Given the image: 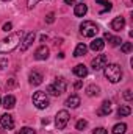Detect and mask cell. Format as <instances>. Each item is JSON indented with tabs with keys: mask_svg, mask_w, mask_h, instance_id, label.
Instances as JSON below:
<instances>
[{
	"mask_svg": "<svg viewBox=\"0 0 133 134\" xmlns=\"http://www.w3.org/2000/svg\"><path fill=\"white\" fill-rule=\"evenodd\" d=\"M22 37H24L22 31H16V33H11L6 37L0 39V53H8V52H13L14 48H17L22 42Z\"/></svg>",
	"mask_w": 133,
	"mask_h": 134,
	"instance_id": "cell-1",
	"label": "cell"
},
{
	"mask_svg": "<svg viewBox=\"0 0 133 134\" xmlns=\"http://www.w3.org/2000/svg\"><path fill=\"white\" fill-rule=\"evenodd\" d=\"M103 75L110 83H119L122 78V69L119 64H106L103 67Z\"/></svg>",
	"mask_w": 133,
	"mask_h": 134,
	"instance_id": "cell-2",
	"label": "cell"
},
{
	"mask_svg": "<svg viewBox=\"0 0 133 134\" xmlns=\"http://www.w3.org/2000/svg\"><path fill=\"white\" fill-rule=\"evenodd\" d=\"M67 89V83L64 78H55V81L47 87V94H50V95H55V97H60V95H63L64 92H66Z\"/></svg>",
	"mask_w": 133,
	"mask_h": 134,
	"instance_id": "cell-3",
	"label": "cell"
},
{
	"mask_svg": "<svg viewBox=\"0 0 133 134\" xmlns=\"http://www.w3.org/2000/svg\"><path fill=\"white\" fill-rule=\"evenodd\" d=\"M80 33L83 34L85 37H94L96 34L99 33V27H97V24H94L91 20H85L80 25Z\"/></svg>",
	"mask_w": 133,
	"mask_h": 134,
	"instance_id": "cell-4",
	"label": "cell"
},
{
	"mask_svg": "<svg viewBox=\"0 0 133 134\" xmlns=\"http://www.w3.org/2000/svg\"><path fill=\"white\" fill-rule=\"evenodd\" d=\"M33 104L38 109H45L49 106V94L44 91H36L33 94Z\"/></svg>",
	"mask_w": 133,
	"mask_h": 134,
	"instance_id": "cell-5",
	"label": "cell"
},
{
	"mask_svg": "<svg viewBox=\"0 0 133 134\" xmlns=\"http://www.w3.org/2000/svg\"><path fill=\"white\" fill-rule=\"evenodd\" d=\"M69 119H70V115H69V112H67L66 109L58 111V114H57V117H55V125H57V128H58V130H64L67 126V123H69Z\"/></svg>",
	"mask_w": 133,
	"mask_h": 134,
	"instance_id": "cell-6",
	"label": "cell"
},
{
	"mask_svg": "<svg viewBox=\"0 0 133 134\" xmlns=\"http://www.w3.org/2000/svg\"><path fill=\"white\" fill-rule=\"evenodd\" d=\"M106 63H108L106 55H97V56L93 59L91 66H93V69H94V70H102L103 67L106 66Z\"/></svg>",
	"mask_w": 133,
	"mask_h": 134,
	"instance_id": "cell-7",
	"label": "cell"
},
{
	"mask_svg": "<svg viewBox=\"0 0 133 134\" xmlns=\"http://www.w3.org/2000/svg\"><path fill=\"white\" fill-rule=\"evenodd\" d=\"M34 59L36 61H45L47 58H49V47H45V45H39L38 48H36V52H34Z\"/></svg>",
	"mask_w": 133,
	"mask_h": 134,
	"instance_id": "cell-8",
	"label": "cell"
},
{
	"mask_svg": "<svg viewBox=\"0 0 133 134\" xmlns=\"http://www.w3.org/2000/svg\"><path fill=\"white\" fill-rule=\"evenodd\" d=\"M0 125L5 130H13L14 128V119H13V115L11 114H3L0 117Z\"/></svg>",
	"mask_w": 133,
	"mask_h": 134,
	"instance_id": "cell-9",
	"label": "cell"
},
{
	"mask_svg": "<svg viewBox=\"0 0 133 134\" xmlns=\"http://www.w3.org/2000/svg\"><path fill=\"white\" fill-rule=\"evenodd\" d=\"M34 37H36L34 31H30V33H28L25 37H24V39H22V42H21V50H22V52H25V50H27V48L33 44Z\"/></svg>",
	"mask_w": 133,
	"mask_h": 134,
	"instance_id": "cell-10",
	"label": "cell"
},
{
	"mask_svg": "<svg viewBox=\"0 0 133 134\" xmlns=\"http://www.w3.org/2000/svg\"><path fill=\"white\" fill-rule=\"evenodd\" d=\"M28 80H30V84H32V86H39V84L42 83L44 76H42V73H41V72H38V70H33V72L30 73Z\"/></svg>",
	"mask_w": 133,
	"mask_h": 134,
	"instance_id": "cell-11",
	"label": "cell"
},
{
	"mask_svg": "<svg viewBox=\"0 0 133 134\" xmlns=\"http://www.w3.org/2000/svg\"><path fill=\"white\" fill-rule=\"evenodd\" d=\"M124 27H125V19H124L122 16H117V17L113 19L111 28H113L114 31H121V30H124Z\"/></svg>",
	"mask_w": 133,
	"mask_h": 134,
	"instance_id": "cell-12",
	"label": "cell"
},
{
	"mask_svg": "<svg viewBox=\"0 0 133 134\" xmlns=\"http://www.w3.org/2000/svg\"><path fill=\"white\" fill-rule=\"evenodd\" d=\"M74 75L78 76V78H85L88 75V67L85 66V64H77V66L74 67Z\"/></svg>",
	"mask_w": 133,
	"mask_h": 134,
	"instance_id": "cell-13",
	"label": "cell"
},
{
	"mask_svg": "<svg viewBox=\"0 0 133 134\" xmlns=\"http://www.w3.org/2000/svg\"><path fill=\"white\" fill-rule=\"evenodd\" d=\"M103 47H105V41L100 39V37H96V39L91 42V45H89V48H91L93 52H102Z\"/></svg>",
	"mask_w": 133,
	"mask_h": 134,
	"instance_id": "cell-14",
	"label": "cell"
},
{
	"mask_svg": "<svg viewBox=\"0 0 133 134\" xmlns=\"http://www.w3.org/2000/svg\"><path fill=\"white\" fill-rule=\"evenodd\" d=\"M86 13H88V6H86L83 2L78 3V5H75V8H74V14H75L77 17H83Z\"/></svg>",
	"mask_w": 133,
	"mask_h": 134,
	"instance_id": "cell-15",
	"label": "cell"
},
{
	"mask_svg": "<svg viewBox=\"0 0 133 134\" xmlns=\"http://www.w3.org/2000/svg\"><path fill=\"white\" fill-rule=\"evenodd\" d=\"M111 112V101L110 100H105L102 103V106H100V109L97 111V114L99 115H108Z\"/></svg>",
	"mask_w": 133,
	"mask_h": 134,
	"instance_id": "cell-16",
	"label": "cell"
},
{
	"mask_svg": "<svg viewBox=\"0 0 133 134\" xmlns=\"http://www.w3.org/2000/svg\"><path fill=\"white\" fill-rule=\"evenodd\" d=\"M2 106H5L6 109H13L16 106V97L14 95H6L2 101Z\"/></svg>",
	"mask_w": 133,
	"mask_h": 134,
	"instance_id": "cell-17",
	"label": "cell"
},
{
	"mask_svg": "<svg viewBox=\"0 0 133 134\" xmlns=\"http://www.w3.org/2000/svg\"><path fill=\"white\" fill-rule=\"evenodd\" d=\"M103 41H108L113 47H117V45H121L122 44V41H121V37H117V36H111L110 33H105V37H103Z\"/></svg>",
	"mask_w": 133,
	"mask_h": 134,
	"instance_id": "cell-18",
	"label": "cell"
},
{
	"mask_svg": "<svg viewBox=\"0 0 133 134\" xmlns=\"http://www.w3.org/2000/svg\"><path fill=\"white\" fill-rule=\"evenodd\" d=\"M85 92H86L88 97H97V95L100 94V87L99 86H96V84H89V86L86 87Z\"/></svg>",
	"mask_w": 133,
	"mask_h": 134,
	"instance_id": "cell-19",
	"label": "cell"
},
{
	"mask_svg": "<svg viewBox=\"0 0 133 134\" xmlns=\"http://www.w3.org/2000/svg\"><path fill=\"white\" fill-rule=\"evenodd\" d=\"M96 5H99L100 6V14H103V13H106V11H110V9H111V8H113V6H111V3H110V2H108V0H97V2H96Z\"/></svg>",
	"mask_w": 133,
	"mask_h": 134,
	"instance_id": "cell-20",
	"label": "cell"
},
{
	"mask_svg": "<svg viewBox=\"0 0 133 134\" xmlns=\"http://www.w3.org/2000/svg\"><path fill=\"white\" fill-rule=\"evenodd\" d=\"M66 106L67 108H78L80 106V97L78 95H70L66 100Z\"/></svg>",
	"mask_w": 133,
	"mask_h": 134,
	"instance_id": "cell-21",
	"label": "cell"
},
{
	"mask_svg": "<svg viewBox=\"0 0 133 134\" xmlns=\"http://www.w3.org/2000/svg\"><path fill=\"white\" fill-rule=\"evenodd\" d=\"M86 52H88V47H86L85 44H78V45L75 47V50H74V56H75V58L83 56V55H86Z\"/></svg>",
	"mask_w": 133,
	"mask_h": 134,
	"instance_id": "cell-22",
	"label": "cell"
},
{
	"mask_svg": "<svg viewBox=\"0 0 133 134\" xmlns=\"http://www.w3.org/2000/svg\"><path fill=\"white\" fill-rule=\"evenodd\" d=\"M132 114V108L129 106V104H124V106H121L119 109H117V115L119 117H127V115H130Z\"/></svg>",
	"mask_w": 133,
	"mask_h": 134,
	"instance_id": "cell-23",
	"label": "cell"
},
{
	"mask_svg": "<svg viewBox=\"0 0 133 134\" xmlns=\"http://www.w3.org/2000/svg\"><path fill=\"white\" fill-rule=\"evenodd\" d=\"M113 134H125L127 131V125L125 123H116L114 126H113Z\"/></svg>",
	"mask_w": 133,
	"mask_h": 134,
	"instance_id": "cell-24",
	"label": "cell"
},
{
	"mask_svg": "<svg viewBox=\"0 0 133 134\" xmlns=\"http://www.w3.org/2000/svg\"><path fill=\"white\" fill-rule=\"evenodd\" d=\"M133 48L132 42H124V44H121V52L122 53H130Z\"/></svg>",
	"mask_w": 133,
	"mask_h": 134,
	"instance_id": "cell-25",
	"label": "cell"
},
{
	"mask_svg": "<svg viewBox=\"0 0 133 134\" xmlns=\"http://www.w3.org/2000/svg\"><path fill=\"white\" fill-rule=\"evenodd\" d=\"M86 126H88V122H86V120H78V122L75 123V128H77L78 131H83Z\"/></svg>",
	"mask_w": 133,
	"mask_h": 134,
	"instance_id": "cell-26",
	"label": "cell"
},
{
	"mask_svg": "<svg viewBox=\"0 0 133 134\" xmlns=\"http://www.w3.org/2000/svg\"><path fill=\"white\" fill-rule=\"evenodd\" d=\"M19 134H36V131H34L33 128H30V126H24V128L19 131Z\"/></svg>",
	"mask_w": 133,
	"mask_h": 134,
	"instance_id": "cell-27",
	"label": "cell"
},
{
	"mask_svg": "<svg viewBox=\"0 0 133 134\" xmlns=\"http://www.w3.org/2000/svg\"><path fill=\"white\" fill-rule=\"evenodd\" d=\"M11 28H13V24H11V22H6V24H3V27H2V31L8 33V31H11Z\"/></svg>",
	"mask_w": 133,
	"mask_h": 134,
	"instance_id": "cell-28",
	"label": "cell"
},
{
	"mask_svg": "<svg viewBox=\"0 0 133 134\" xmlns=\"http://www.w3.org/2000/svg\"><path fill=\"white\" fill-rule=\"evenodd\" d=\"M53 20H55V14H53V13H49V14L45 16V22H47V24H53Z\"/></svg>",
	"mask_w": 133,
	"mask_h": 134,
	"instance_id": "cell-29",
	"label": "cell"
},
{
	"mask_svg": "<svg viewBox=\"0 0 133 134\" xmlns=\"http://www.w3.org/2000/svg\"><path fill=\"white\" fill-rule=\"evenodd\" d=\"M39 2H44V0H27V6H28V8H33V6H36Z\"/></svg>",
	"mask_w": 133,
	"mask_h": 134,
	"instance_id": "cell-30",
	"label": "cell"
},
{
	"mask_svg": "<svg viewBox=\"0 0 133 134\" xmlns=\"http://www.w3.org/2000/svg\"><path fill=\"white\" fill-rule=\"evenodd\" d=\"M6 67H8V59L2 58V59H0V70H3V69H6Z\"/></svg>",
	"mask_w": 133,
	"mask_h": 134,
	"instance_id": "cell-31",
	"label": "cell"
},
{
	"mask_svg": "<svg viewBox=\"0 0 133 134\" xmlns=\"http://www.w3.org/2000/svg\"><path fill=\"white\" fill-rule=\"evenodd\" d=\"M93 134H106V130L102 128V126H99V128H96V130L93 131Z\"/></svg>",
	"mask_w": 133,
	"mask_h": 134,
	"instance_id": "cell-32",
	"label": "cell"
},
{
	"mask_svg": "<svg viewBox=\"0 0 133 134\" xmlns=\"http://www.w3.org/2000/svg\"><path fill=\"white\" fill-rule=\"evenodd\" d=\"M124 98H125L127 101L132 100V91H130V89H127V91L124 92Z\"/></svg>",
	"mask_w": 133,
	"mask_h": 134,
	"instance_id": "cell-33",
	"label": "cell"
},
{
	"mask_svg": "<svg viewBox=\"0 0 133 134\" xmlns=\"http://www.w3.org/2000/svg\"><path fill=\"white\" fill-rule=\"evenodd\" d=\"M74 86H75V89H80V87H81V80H78V81H77Z\"/></svg>",
	"mask_w": 133,
	"mask_h": 134,
	"instance_id": "cell-34",
	"label": "cell"
},
{
	"mask_svg": "<svg viewBox=\"0 0 133 134\" xmlns=\"http://www.w3.org/2000/svg\"><path fill=\"white\" fill-rule=\"evenodd\" d=\"M64 3H66V5H74L75 0H64Z\"/></svg>",
	"mask_w": 133,
	"mask_h": 134,
	"instance_id": "cell-35",
	"label": "cell"
},
{
	"mask_svg": "<svg viewBox=\"0 0 133 134\" xmlns=\"http://www.w3.org/2000/svg\"><path fill=\"white\" fill-rule=\"evenodd\" d=\"M0 106H2V98H0Z\"/></svg>",
	"mask_w": 133,
	"mask_h": 134,
	"instance_id": "cell-36",
	"label": "cell"
},
{
	"mask_svg": "<svg viewBox=\"0 0 133 134\" xmlns=\"http://www.w3.org/2000/svg\"><path fill=\"white\" fill-rule=\"evenodd\" d=\"M3 2H9V0H3Z\"/></svg>",
	"mask_w": 133,
	"mask_h": 134,
	"instance_id": "cell-37",
	"label": "cell"
}]
</instances>
